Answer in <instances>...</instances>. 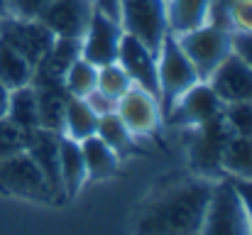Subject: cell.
I'll return each mask as SVG.
<instances>
[{
	"mask_svg": "<svg viewBox=\"0 0 252 235\" xmlns=\"http://www.w3.org/2000/svg\"><path fill=\"white\" fill-rule=\"evenodd\" d=\"M216 181L193 174L162 179L135 218V235H198L206 221Z\"/></svg>",
	"mask_w": 252,
	"mask_h": 235,
	"instance_id": "6da1fadb",
	"label": "cell"
},
{
	"mask_svg": "<svg viewBox=\"0 0 252 235\" xmlns=\"http://www.w3.org/2000/svg\"><path fill=\"white\" fill-rule=\"evenodd\" d=\"M157 76H159V110H162V115L191 86H196L201 81L193 64L189 62V57L184 54V49L179 47V42L171 32H167V37L162 39V47L157 52Z\"/></svg>",
	"mask_w": 252,
	"mask_h": 235,
	"instance_id": "7a4b0ae2",
	"label": "cell"
},
{
	"mask_svg": "<svg viewBox=\"0 0 252 235\" xmlns=\"http://www.w3.org/2000/svg\"><path fill=\"white\" fill-rule=\"evenodd\" d=\"M179 47L184 49V54L189 57V62L193 64L196 74L201 81H208L211 74L220 67V62L233 52V32L220 30L216 25H201L191 32L184 34H174Z\"/></svg>",
	"mask_w": 252,
	"mask_h": 235,
	"instance_id": "3957f363",
	"label": "cell"
},
{
	"mask_svg": "<svg viewBox=\"0 0 252 235\" xmlns=\"http://www.w3.org/2000/svg\"><path fill=\"white\" fill-rule=\"evenodd\" d=\"M198 235H252L248 208L233 179L216 181V191Z\"/></svg>",
	"mask_w": 252,
	"mask_h": 235,
	"instance_id": "277c9868",
	"label": "cell"
},
{
	"mask_svg": "<svg viewBox=\"0 0 252 235\" xmlns=\"http://www.w3.org/2000/svg\"><path fill=\"white\" fill-rule=\"evenodd\" d=\"M123 32L137 37L152 54L167 37V0H118Z\"/></svg>",
	"mask_w": 252,
	"mask_h": 235,
	"instance_id": "5b68a950",
	"label": "cell"
},
{
	"mask_svg": "<svg viewBox=\"0 0 252 235\" xmlns=\"http://www.w3.org/2000/svg\"><path fill=\"white\" fill-rule=\"evenodd\" d=\"M0 191L37 203H57L49 181L27 152L0 159Z\"/></svg>",
	"mask_w": 252,
	"mask_h": 235,
	"instance_id": "8992f818",
	"label": "cell"
},
{
	"mask_svg": "<svg viewBox=\"0 0 252 235\" xmlns=\"http://www.w3.org/2000/svg\"><path fill=\"white\" fill-rule=\"evenodd\" d=\"M0 39L7 42L20 57H25L34 71V67L52 49L57 37L39 20H22V17L7 15L0 20Z\"/></svg>",
	"mask_w": 252,
	"mask_h": 235,
	"instance_id": "52a82bcc",
	"label": "cell"
},
{
	"mask_svg": "<svg viewBox=\"0 0 252 235\" xmlns=\"http://www.w3.org/2000/svg\"><path fill=\"white\" fill-rule=\"evenodd\" d=\"M120 39H123L120 22L95 7V12L91 17V25H88L86 34L81 37V59L93 64L95 69L115 64L118 62Z\"/></svg>",
	"mask_w": 252,
	"mask_h": 235,
	"instance_id": "ba28073f",
	"label": "cell"
},
{
	"mask_svg": "<svg viewBox=\"0 0 252 235\" xmlns=\"http://www.w3.org/2000/svg\"><path fill=\"white\" fill-rule=\"evenodd\" d=\"M95 12L93 0H47L39 12V22L54 34L64 39H79L86 34L91 17Z\"/></svg>",
	"mask_w": 252,
	"mask_h": 235,
	"instance_id": "9c48e42d",
	"label": "cell"
},
{
	"mask_svg": "<svg viewBox=\"0 0 252 235\" xmlns=\"http://www.w3.org/2000/svg\"><path fill=\"white\" fill-rule=\"evenodd\" d=\"M218 113H223V101L206 81H198L164 113V120L171 128H198Z\"/></svg>",
	"mask_w": 252,
	"mask_h": 235,
	"instance_id": "30bf717a",
	"label": "cell"
},
{
	"mask_svg": "<svg viewBox=\"0 0 252 235\" xmlns=\"http://www.w3.org/2000/svg\"><path fill=\"white\" fill-rule=\"evenodd\" d=\"M193 137H191V167L198 174H218L220 169V159L223 150L230 140V128L223 118V113H218L216 118H211L208 123L193 128Z\"/></svg>",
	"mask_w": 252,
	"mask_h": 235,
	"instance_id": "8fae6325",
	"label": "cell"
},
{
	"mask_svg": "<svg viewBox=\"0 0 252 235\" xmlns=\"http://www.w3.org/2000/svg\"><path fill=\"white\" fill-rule=\"evenodd\" d=\"M118 64L125 69L132 86H140L159 103V76H157V54H152L137 37L123 32L120 49H118Z\"/></svg>",
	"mask_w": 252,
	"mask_h": 235,
	"instance_id": "7c38bea8",
	"label": "cell"
},
{
	"mask_svg": "<svg viewBox=\"0 0 252 235\" xmlns=\"http://www.w3.org/2000/svg\"><path fill=\"white\" fill-rule=\"evenodd\" d=\"M213 93L225 103H252V69L238 57V54H228L220 67L211 74V78L206 81Z\"/></svg>",
	"mask_w": 252,
	"mask_h": 235,
	"instance_id": "4fadbf2b",
	"label": "cell"
},
{
	"mask_svg": "<svg viewBox=\"0 0 252 235\" xmlns=\"http://www.w3.org/2000/svg\"><path fill=\"white\" fill-rule=\"evenodd\" d=\"M115 113L120 115V120L127 125V130L132 135H150L155 133L157 123H159V103L155 96H150L147 91H142L140 86H130L125 91V96H120Z\"/></svg>",
	"mask_w": 252,
	"mask_h": 235,
	"instance_id": "5bb4252c",
	"label": "cell"
},
{
	"mask_svg": "<svg viewBox=\"0 0 252 235\" xmlns=\"http://www.w3.org/2000/svg\"><path fill=\"white\" fill-rule=\"evenodd\" d=\"M59 137L62 133H52L44 128H34L27 133V155L34 159V164L42 169L44 179L49 181L57 203H62L64 196V186H62V174H59Z\"/></svg>",
	"mask_w": 252,
	"mask_h": 235,
	"instance_id": "9a60e30c",
	"label": "cell"
},
{
	"mask_svg": "<svg viewBox=\"0 0 252 235\" xmlns=\"http://www.w3.org/2000/svg\"><path fill=\"white\" fill-rule=\"evenodd\" d=\"M37 93L39 128L52 133H64V108H66V88L62 81H32Z\"/></svg>",
	"mask_w": 252,
	"mask_h": 235,
	"instance_id": "2e32d148",
	"label": "cell"
},
{
	"mask_svg": "<svg viewBox=\"0 0 252 235\" xmlns=\"http://www.w3.org/2000/svg\"><path fill=\"white\" fill-rule=\"evenodd\" d=\"M81 57V42L79 39H64L57 37L52 49L42 57V62L34 67L32 81H62L66 69Z\"/></svg>",
	"mask_w": 252,
	"mask_h": 235,
	"instance_id": "e0dca14e",
	"label": "cell"
},
{
	"mask_svg": "<svg viewBox=\"0 0 252 235\" xmlns=\"http://www.w3.org/2000/svg\"><path fill=\"white\" fill-rule=\"evenodd\" d=\"M59 174H62L64 196L74 199L86 181V164L84 155H81V145L76 140L66 137L64 133L59 137Z\"/></svg>",
	"mask_w": 252,
	"mask_h": 235,
	"instance_id": "ac0fdd59",
	"label": "cell"
},
{
	"mask_svg": "<svg viewBox=\"0 0 252 235\" xmlns=\"http://www.w3.org/2000/svg\"><path fill=\"white\" fill-rule=\"evenodd\" d=\"M211 0H167V25L171 34L191 32L208 22Z\"/></svg>",
	"mask_w": 252,
	"mask_h": 235,
	"instance_id": "d6986e66",
	"label": "cell"
},
{
	"mask_svg": "<svg viewBox=\"0 0 252 235\" xmlns=\"http://www.w3.org/2000/svg\"><path fill=\"white\" fill-rule=\"evenodd\" d=\"M86 164V179H108L118 171V152H113L98 135L79 142Z\"/></svg>",
	"mask_w": 252,
	"mask_h": 235,
	"instance_id": "ffe728a7",
	"label": "cell"
},
{
	"mask_svg": "<svg viewBox=\"0 0 252 235\" xmlns=\"http://www.w3.org/2000/svg\"><path fill=\"white\" fill-rule=\"evenodd\" d=\"M95 125H98V115L86 103V98L69 96L66 108H64V135L81 142L86 137L95 135Z\"/></svg>",
	"mask_w": 252,
	"mask_h": 235,
	"instance_id": "44dd1931",
	"label": "cell"
},
{
	"mask_svg": "<svg viewBox=\"0 0 252 235\" xmlns=\"http://www.w3.org/2000/svg\"><path fill=\"white\" fill-rule=\"evenodd\" d=\"M17 128H22L25 133L39 128V110H37V93L34 86H20L15 91H10V101H7V115Z\"/></svg>",
	"mask_w": 252,
	"mask_h": 235,
	"instance_id": "7402d4cb",
	"label": "cell"
},
{
	"mask_svg": "<svg viewBox=\"0 0 252 235\" xmlns=\"http://www.w3.org/2000/svg\"><path fill=\"white\" fill-rule=\"evenodd\" d=\"M220 169L233 174L235 179H252V137L230 135L223 150Z\"/></svg>",
	"mask_w": 252,
	"mask_h": 235,
	"instance_id": "603a6c76",
	"label": "cell"
},
{
	"mask_svg": "<svg viewBox=\"0 0 252 235\" xmlns=\"http://www.w3.org/2000/svg\"><path fill=\"white\" fill-rule=\"evenodd\" d=\"M0 83L7 91L32 83V67L25 57H20L7 42L0 39Z\"/></svg>",
	"mask_w": 252,
	"mask_h": 235,
	"instance_id": "cb8c5ba5",
	"label": "cell"
},
{
	"mask_svg": "<svg viewBox=\"0 0 252 235\" xmlns=\"http://www.w3.org/2000/svg\"><path fill=\"white\" fill-rule=\"evenodd\" d=\"M95 135L113 150L118 152V157L123 152L130 150V142H132V133L127 130V125L120 120V115L113 110V113H105V115H98V125H95Z\"/></svg>",
	"mask_w": 252,
	"mask_h": 235,
	"instance_id": "d4e9b609",
	"label": "cell"
},
{
	"mask_svg": "<svg viewBox=\"0 0 252 235\" xmlns=\"http://www.w3.org/2000/svg\"><path fill=\"white\" fill-rule=\"evenodd\" d=\"M62 83H64V88H66L69 96L86 98V96L95 88V83H98V69H95L93 64H88L86 59L79 57V59L66 69V74H64V78H62Z\"/></svg>",
	"mask_w": 252,
	"mask_h": 235,
	"instance_id": "484cf974",
	"label": "cell"
},
{
	"mask_svg": "<svg viewBox=\"0 0 252 235\" xmlns=\"http://www.w3.org/2000/svg\"><path fill=\"white\" fill-rule=\"evenodd\" d=\"M130 86H132V81H130V76L125 74V69H123L118 62L98 69V83H95V88H98L100 93H105L108 98L120 101V96H125V91H127Z\"/></svg>",
	"mask_w": 252,
	"mask_h": 235,
	"instance_id": "4316f807",
	"label": "cell"
},
{
	"mask_svg": "<svg viewBox=\"0 0 252 235\" xmlns=\"http://www.w3.org/2000/svg\"><path fill=\"white\" fill-rule=\"evenodd\" d=\"M223 118L230 128L233 135L252 137V103H225L223 105Z\"/></svg>",
	"mask_w": 252,
	"mask_h": 235,
	"instance_id": "83f0119b",
	"label": "cell"
},
{
	"mask_svg": "<svg viewBox=\"0 0 252 235\" xmlns=\"http://www.w3.org/2000/svg\"><path fill=\"white\" fill-rule=\"evenodd\" d=\"M25 150H27V133L17 128L10 118H2L0 120V159L20 155Z\"/></svg>",
	"mask_w": 252,
	"mask_h": 235,
	"instance_id": "f1b7e54d",
	"label": "cell"
},
{
	"mask_svg": "<svg viewBox=\"0 0 252 235\" xmlns=\"http://www.w3.org/2000/svg\"><path fill=\"white\" fill-rule=\"evenodd\" d=\"M228 12L233 32H252V0H233Z\"/></svg>",
	"mask_w": 252,
	"mask_h": 235,
	"instance_id": "f546056e",
	"label": "cell"
},
{
	"mask_svg": "<svg viewBox=\"0 0 252 235\" xmlns=\"http://www.w3.org/2000/svg\"><path fill=\"white\" fill-rule=\"evenodd\" d=\"M47 0H15L10 5V15L12 17H22V20H37L39 12L44 10Z\"/></svg>",
	"mask_w": 252,
	"mask_h": 235,
	"instance_id": "4dcf8cb0",
	"label": "cell"
},
{
	"mask_svg": "<svg viewBox=\"0 0 252 235\" xmlns=\"http://www.w3.org/2000/svg\"><path fill=\"white\" fill-rule=\"evenodd\" d=\"M233 54H238L252 69V32H233Z\"/></svg>",
	"mask_w": 252,
	"mask_h": 235,
	"instance_id": "1f68e13d",
	"label": "cell"
},
{
	"mask_svg": "<svg viewBox=\"0 0 252 235\" xmlns=\"http://www.w3.org/2000/svg\"><path fill=\"white\" fill-rule=\"evenodd\" d=\"M86 103L93 108V113L95 115H105V113H113L115 110V105H118V101H113V98H108L105 93H100L98 88H93L88 96H86Z\"/></svg>",
	"mask_w": 252,
	"mask_h": 235,
	"instance_id": "d6a6232c",
	"label": "cell"
},
{
	"mask_svg": "<svg viewBox=\"0 0 252 235\" xmlns=\"http://www.w3.org/2000/svg\"><path fill=\"white\" fill-rule=\"evenodd\" d=\"M245 208H248V216H250V226H252V179H233Z\"/></svg>",
	"mask_w": 252,
	"mask_h": 235,
	"instance_id": "836d02e7",
	"label": "cell"
},
{
	"mask_svg": "<svg viewBox=\"0 0 252 235\" xmlns=\"http://www.w3.org/2000/svg\"><path fill=\"white\" fill-rule=\"evenodd\" d=\"M93 2H95L98 10H103L105 15H110L113 20L120 22V5H118V0H93Z\"/></svg>",
	"mask_w": 252,
	"mask_h": 235,
	"instance_id": "e575fe53",
	"label": "cell"
},
{
	"mask_svg": "<svg viewBox=\"0 0 252 235\" xmlns=\"http://www.w3.org/2000/svg\"><path fill=\"white\" fill-rule=\"evenodd\" d=\"M7 101H10V91L0 83V120L7 115Z\"/></svg>",
	"mask_w": 252,
	"mask_h": 235,
	"instance_id": "d590c367",
	"label": "cell"
},
{
	"mask_svg": "<svg viewBox=\"0 0 252 235\" xmlns=\"http://www.w3.org/2000/svg\"><path fill=\"white\" fill-rule=\"evenodd\" d=\"M7 15H10V10H7V2H5V0H0V20H2V17H7Z\"/></svg>",
	"mask_w": 252,
	"mask_h": 235,
	"instance_id": "8d00e7d4",
	"label": "cell"
},
{
	"mask_svg": "<svg viewBox=\"0 0 252 235\" xmlns=\"http://www.w3.org/2000/svg\"><path fill=\"white\" fill-rule=\"evenodd\" d=\"M5 2H7V10H10V5H12V2H15V0H5Z\"/></svg>",
	"mask_w": 252,
	"mask_h": 235,
	"instance_id": "74e56055",
	"label": "cell"
},
{
	"mask_svg": "<svg viewBox=\"0 0 252 235\" xmlns=\"http://www.w3.org/2000/svg\"><path fill=\"white\" fill-rule=\"evenodd\" d=\"M220 2H233V0H220Z\"/></svg>",
	"mask_w": 252,
	"mask_h": 235,
	"instance_id": "f35d334b",
	"label": "cell"
}]
</instances>
